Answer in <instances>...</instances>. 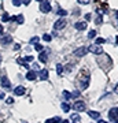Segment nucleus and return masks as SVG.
Instances as JSON below:
<instances>
[{
    "instance_id": "ddd939ff",
    "label": "nucleus",
    "mask_w": 118,
    "mask_h": 123,
    "mask_svg": "<svg viewBox=\"0 0 118 123\" xmlns=\"http://www.w3.org/2000/svg\"><path fill=\"white\" fill-rule=\"evenodd\" d=\"M47 51H41V52L39 53V60L41 62V63H47Z\"/></svg>"
},
{
    "instance_id": "6ab92c4d",
    "label": "nucleus",
    "mask_w": 118,
    "mask_h": 123,
    "mask_svg": "<svg viewBox=\"0 0 118 123\" xmlns=\"http://www.w3.org/2000/svg\"><path fill=\"white\" fill-rule=\"evenodd\" d=\"M10 19H11V17H10L7 12H4L3 14V17H1V22H8Z\"/></svg>"
},
{
    "instance_id": "a18cd8bd",
    "label": "nucleus",
    "mask_w": 118,
    "mask_h": 123,
    "mask_svg": "<svg viewBox=\"0 0 118 123\" xmlns=\"http://www.w3.org/2000/svg\"><path fill=\"white\" fill-rule=\"evenodd\" d=\"M115 18H117V19H118V10H117V11H115Z\"/></svg>"
},
{
    "instance_id": "473e14b6",
    "label": "nucleus",
    "mask_w": 118,
    "mask_h": 123,
    "mask_svg": "<svg viewBox=\"0 0 118 123\" xmlns=\"http://www.w3.org/2000/svg\"><path fill=\"white\" fill-rule=\"evenodd\" d=\"M95 22H96V25H100V23L103 22V19H102V17H97V19L95 21Z\"/></svg>"
},
{
    "instance_id": "c85d7f7f",
    "label": "nucleus",
    "mask_w": 118,
    "mask_h": 123,
    "mask_svg": "<svg viewBox=\"0 0 118 123\" xmlns=\"http://www.w3.org/2000/svg\"><path fill=\"white\" fill-rule=\"evenodd\" d=\"M58 14H59L61 17H66V15H67V11H66V10H59Z\"/></svg>"
},
{
    "instance_id": "0eeeda50",
    "label": "nucleus",
    "mask_w": 118,
    "mask_h": 123,
    "mask_svg": "<svg viewBox=\"0 0 118 123\" xmlns=\"http://www.w3.org/2000/svg\"><path fill=\"white\" fill-rule=\"evenodd\" d=\"M109 118H110V120H113V122L118 118V108L117 107H114V108H111V110L109 111Z\"/></svg>"
},
{
    "instance_id": "412c9836",
    "label": "nucleus",
    "mask_w": 118,
    "mask_h": 123,
    "mask_svg": "<svg viewBox=\"0 0 118 123\" xmlns=\"http://www.w3.org/2000/svg\"><path fill=\"white\" fill-rule=\"evenodd\" d=\"M43 40L44 41H47V43H49V41L52 40V36L48 34V33H45V34H43Z\"/></svg>"
},
{
    "instance_id": "39448f33",
    "label": "nucleus",
    "mask_w": 118,
    "mask_h": 123,
    "mask_svg": "<svg viewBox=\"0 0 118 123\" xmlns=\"http://www.w3.org/2000/svg\"><path fill=\"white\" fill-rule=\"evenodd\" d=\"M88 52H89V51H88L87 47H80V48H77L74 51V55L76 56H78V57H83V56H85Z\"/></svg>"
},
{
    "instance_id": "bb28decb",
    "label": "nucleus",
    "mask_w": 118,
    "mask_h": 123,
    "mask_svg": "<svg viewBox=\"0 0 118 123\" xmlns=\"http://www.w3.org/2000/svg\"><path fill=\"white\" fill-rule=\"evenodd\" d=\"M39 40H40L39 37H32L29 43H30V44H37V43H39Z\"/></svg>"
},
{
    "instance_id": "2f4dec72",
    "label": "nucleus",
    "mask_w": 118,
    "mask_h": 123,
    "mask_svg": "<svg viewBox=\"0 0 118 123\" xmlns=\"http://www.w3.org/2000/svg\"><path fill=\"white\" fill-rule=\"evenodd\" d=\"M77 1H78L80 4H88L89 3V0H77Z\"/></svg>"
},
{
    "instance_id": "1a4fd4ad",
    "label": "nucleus",
    "mask_w": 118,
    "mask_h": 123,
    "mask_svg": "<svg viewBox=\"0 0 118 123\" xmlns=\"http://www.w3.org/2000/svg\"><path fill=\"white\" fill-rule=\"evenodd\" d=\"M37 78H40L41 81H47V79H48V70H41V71H39Z\"/></svg>"
},
{
    "instance_id": "de8ad7c7",
    "label": "nucleus",
    "mask_w": 118,
    "mask_h": 123,
    "mask_svg": "<svg viewBox=\"0 0 118 123\" xmlns=\"http://www.w3.org/2000/svg\"><path fill=\"white\" fill-rule=\"evenodd\" d=\"M37 1H40V3H41V1H43V0H37Z\"/></svg>"
},
{
    "instance_id": "72a5a7b5",
    "label": "nucleus",
    "mask_w": 118,
    "mask_h": 123,
    "mask_svg": "<svg viewBox=\"0 0 118 123\" xmlns=\"http://www.w3.org/2000/svg\"><path fill=\"white\" fill-rule=\"evenodd\" d=\"M21 1H22V3H23L25 6H29V4H30V1H32V0H21Z\"/></svg>"
},
{
    "instance_id": "f03ea898",
    "label": "nucleus",
    "mask_w": 118,
    "mask_h": 123,
    "mask_svg": "<svg viewBox=\"0 0 118 123\" xmlns=\"http://www.w3.org/2000/svg\"><path fill=\"white\" fill-rule=\"evenodd\" d=\"M40 11L44 14H48L51 11V3H49L48 0H43L40 3Z\"/></svg>"
},
{
    "instance_id": "dca6fc26",
    "label": "nucleus",
    "mask_w": 118,
    "mask_h": 123,
    "mask_svg": "<svg viewBox=\"0 0 118 123\" xmlns=\"http://www.w3.org/2000/svg\"><path fill=\"white\" fill-rule=\"evenodd\" d=\"M11 19H13V21H15V22H18L19 25H22V23H23V15H22V14L15 15V17H13Z\"/></svg>"
},
{
    "instance_id": "4c0bfd02",
    "label": "nucleus",
    "mask_w": 118,
    "mask_h": 123,
    "mask_svg": "<svg viewBox=\"0 0 118 123\" xmlns=\"http://www.w3.org/2000/svg\"><path fill=\"white\" fill-rule=\"evenodd\" d=\"M18 63H19V64H22V66H23V63H25V60H23V59H18Z\"/></svg>"
},
{
    "instance_id": "a211bd4d",
    "label": "nucleus",
    "mask_w": 118,
    "mask_h": 123,
    "mask_svg": "<svg viewBox=\"0 0 118 123\" xmlns=\"http://www.w3.org/2000/svg\"><path fill=\"white\" fill-rule=\"evenodd\" d=\"M62 111H63V112H69L70 111V105L69 104H67V103H62Z\"/></svg>"
},
{
    "instance_id": "79ce46f5",
    "label": "nucleus",
    "mask_w": 118,
    "mask_h": 123,
    "mask_svg": "<svg viewBox=\"0 0 118 123\" xmlns=\"http://www.w3.org/2000/svg\"><path fill=\"white\" fill-rule=\"evenodd\" d=\"M61 123H70L69 120H61Z\"/></svg>"
},
{
    "instance_id": "c03bdc74",
    "label": "nucleus",
    "mask_w": 118,
    "mask_h": 123,
    "mask_svg": "<svg viewBox=\"0 0 118 123\" xmlns=\"http://www.w3.org/2000/svg\"><path fill=\"white\" fill-rule=\"evenodd\" d=\"M0 33H3V26L0 25Z\"/></svg>"
},
{
    "instance_id": "ea45409f",
    "label": "nucleus",
    "mask_w": 118,
    "mask_h": 123,
    "mask_svg": "<svg viewBox=\"0 0 118 123\" xmlns=\"http://www.w3.org/2000/svg\"><path fill=\"white\" fill-rule=\"evenodd\" d=\"M114 92L118 94V82H117V85H115V88H114Z\"/></svg>"
},
{
    "instance_id": "2eb2a0df",
    "label": "nucleus",
    "mask_w": 118,
    "mask_h": 123,
    "mask_svg": "<svg viewBox=\"0 0 118 123\" xmlns=\"http://www.w3.org/2000/svg\"><path fill=\"white\" fill-rule=\"evenodd\" d=\"M88 115H89V118L92 119H100V114L97 112V111H88Z\"/></svg>"
},
{
    "instance_id": "4468645a",
    "label": "nucleus",
    "mask_w": 118,
    "mask_h": 123,
    "mask_svg": "<svg viewBox=\"0 0 118 123\" xmlns=\"http://www.w3.org/2000/svg\"><path fill=\"white\" fill-rule=\"evenodd\" d=\"M14 93H15L17 96H23V94H25V88H23V86H17V88L14 89Z\"/></svg>"
},
{
    "instance_id": "b1692460",
    "label": "nucleus",
    "mask_w": 118,
    "mask_h": 123,
    "mask_svg": "<svg viewBox=\"0 0 118 123\" xmlns=\"http://www.w3.org/2000/svg\"><path fill=\"white\" fill-rule=\"evenodd\" d=\"M104 43H106V40L102 38V37H97V38L95 40V44H104Z\"/></svg>"
},
{
    "instance_id": "423d86ee",
    "label": "nucleus",
    "mask_w": 118,
    "mask_h": 123,
    "mask_svg": "<svg viewBox=\"0 0 118 123\" xmlns=\"http://www.w3.org/2000/svg\"><path fill=\"white\" fill-rule=\"evenodd\" d=\"M88 51H89V52H92V53H95V55H102V53H103V49H102V47H99L97 44L91 45V47L88 48Z\"/></svg>"
},
{
    "instance_id": "f8f14e48",
    "label": "nucleus",
    "mask_w": 118,
    "mask_h": 123,
    "mask_svg": "<svg viewBox=\"0 0 118 123\" xmlns=\"http://www.w3.org/2000/svg\"><path fill=\"white\" fill-rule=\"evenodd\" d=\"M0 81H1V86H3V88H7V89H8L10 86H11V85H10V79L7 78L6 75H3V77H1V79H0Z\"/></svg>"
},
{
    "instance_id": "9b49d317",
    "label": "nucleus",
    "mask_w": 118,
    "mask_h": 123,
    "mask_svg": "<svg viewBox=\"0 0 118 123\" xmlns=\"http://www.w3.org/2000/svg\"><path fill=\"white\" fill-rule=\"evenodd\" d=\"M26 79L28 81H35V79H37V73H35V71H28Z\"/></svg>"
},
{
    "instance_id": "6e6552de",
    "label": "nucleus",
    "mask_w": 118,
    "mask_h": 123,
    "mask_svg": "<svg viewBox=\"0 0 118 123\" xmlns=\"http://www.w3.org/2000/svg\"><path fill=\"white\" fill-rule=\"evenodd\" d=\"M87 26V22H84V21H78V22L74 23V29H77V30H85Z\"/></svg>"
},
{
    "instance_id": "20e7f679",
    "label": "nucleus",
    "mask_w": 118,
    "mask_h": 123,
    "mask_svg": "<svg viewBox=\"0 0 118 123\" xmlns=\"http://www.w3.org/2000/svg\"><path fill=\"white\" fill-rule=\"evenodd\" d=\"M65 26H66V19L65 18H59L56 22L54 23V29H55V30H62Z\"/></svg>"
},
{
    "instance_id": "a878e982",
    "label": "nucleus",
    "mask_w": 118,
    "mask_h": 123,
    "mask_svg": "<svg viewBox=\"0 0 118 123\" xmlns=\"http://www.w3.org/2000/svg\"><path fill=\"white\" fill-rule=\"evenodd\" d=\"M78 96H80V92H78V90H76V92L70 93V98H77Z\"/></svg>"
},
{
    "instance_id": "e433bc0d",
    "label": "nucleus",
    "mask_w": 118,
    "mask_h": 123,
    "mask_svg": "<svg viewBox=\"0 0 118 123\" xmlns=\"http://www.w3.org/2000/svg\"><path fill=\"white\" fill-rule=\"evenodd\" d=\"M85 21H91V14H87V15H85Z\"/></svg>"
},
{
    "instance_id": "c756f323",
    "label": "nucleus",
    "mask_w": 118,
    "mask_h": 123,
    "mask_svg": "<svg viewBox=\"0 0 118 123\" xmlns=\"http://www.w3.org/2000/svg\"><path fill=\"white\" fill-rule=\"evenodd\" d=\"M13 4L15 6V7H19V6L22 4V1L21 0H13Z\"/></svg>"
},
{
    "instance_id": "49530a36",
    "label": "nucleus",
    "mask_w": 118,
    "mask_h": 123,
    "mask_svg": "<svg viewBox=\"0 0 118 123\" xmlns=\"http://www.w3.org/2000/svg\"><path fill=\"white\" fill-rule=\"evenodd\" d=\"M114 123H118V118H117V119H115V120H114Z\"/></svg>"
},
{
    "instance_id": "aec40b11",
    "label": "nucleus",
    "mask_w": 118,
    "mask_h": 123,
    "mask_svg": "<svg viewBox=\"0 0 118 123\" xmlns=\"http://www.w3.org/2000/svg\"><path fill=\"white\" fill-rule=\"evenodd\" d=\"M95 37H96V30L93 29V30H91L89 33H88V38H89V40H93Z\"/></svg>"
},
{
    "instance_id": "5701e85b",
    "label": "nucleus",
    "mask_w": 118,
    "mask_h": 123,
    "mask_svg": "<svg viewBox=\"0 0 118 123\" xmlns=\"http://www.w3.org/2000/svg\"><path fill=\"white\" fill-rule=\"evenodd\" d=\"M70 119H71V120H74V123H76V122H80V116H78V114H73L71 116H70Z\"/></svg>"
},
{
    "instance_id": "37998d69",
    "label": "nucleus",
    "mask_w": 118,
    "mask_h": 123,
    "mask_svg": "<svg viewBox=\"0 0 118 123\" xmlns=\"http://www.w3.org/2000/svg\"><path fill=\"white\" fill-rule=\"evenodd\" d=\"M115 44L118 45V36H117V37H115Z\"/></svg>"
},
{
    "instance_id": "7c9ffc66",
    "label": "nucleus",
    "mask_w": 118,
    "mask_h": 123,
    "mask_svg": "<svg viewBox=\"0 0 118 123\" xmlns=\"http://www.w3.org/2000/svg\"><path fill=\"white\" fill-rule=\"evenodd\" d=\"M25 62H28V63H30V62H33V56L32 55H29V56H26L25 59H23Z\"/></svg>"
},
{
    "instance_id": "4be33fe9",
    "label": "nucleus",
    "mask_w": 118,
    "mask_h": 123,
    "mask_svg": "<svg viewBox=\"0 0 118 123\" xmlns=\"http://www.w3.org/2000/svg\"><path fill=\"white\" fill-rule=\"evenodd\" d=\"M35 49L36 51H37V52H41V51H44V48H43V45L41 44H39V43H37V44H35Z\"/></svg>"
},
{
    "instance_id": "f257e3e1",
    "label": "nucleus",
    "mask_w": 118,
    "mask_h": 123,
    "mask_svg": "<svg viewBox=\"0 0 118 123\" xmlns=\"http://www.w3.org/2000/svg\"><path fill=\"white\" fill-rule=\"evenodd\" d=\"M78 84H80V89H81V90L88 89V86H89V75H87L85 79H84L83 73H81V75H80V78H78Z\"/></svg>"
},
{
    "instance_id": "58836bf2",
    "label": "nucleus",
    "mask_w": 118,
    "mask_h": 123,
    "mask_svg": "<svg viewBox=\"0 0 118 123\" xmlns=\"http://www.w3.org/2000/svg\"><path fill=\"white\" fill-rule=\"evenodd\" d=\"M97 123H109V122H106V120H103V119H97Z\"/></svg>"
},
{
    "instance_id": "a19ab883",
    "label": "nucleus",
    "mask_w": 118,
    "mask_h": 123,
    "mask_svg": "<svg viewBox=\"0 0 118 123\" xmlns=\"http://www.w3.org/2000/svg\"><path fill=\"white\" fill-rule=\"evenodd\" d=\"M3 98H4V93L0 92V100H3Z\"/></svg>"
},
{
    "instance_id": "c9c22d12",
    "label": "nucleus",
    "mask_w": 118,
    "mask_h": 123,
    "mask_svg": "<svg viewBox=\"0 0 118 123\" xmlns=\"http://www.w3.org/2000/svg\"><path fill=\"white\" fill-rule=\"evenodd\" d=\"M7 103H8V104H13V103H14V98H13V97H8V98H7Z\"/></svg>"
},
{
    "instance_id": "393cba45",
    "label": "nucleus",
    "mask_w": 118,
    "mask_h": 123,
    "mask_svg": "<svg viewBox=\"0 0 118 123\" xmlns=\"http://www.w3.org/2000/svg\"><path fill=\"white\" fill-rule=\"evenodd\" d=\"M56 73H58V75H61L62 73H63V67H62V64H56Z\"/></svg>"
},
{
    "instance_id": "7ed1b4c3",
    "label": "nucleus",
    "mask_w": 118,
    "mask_h": 123,
    "mask_svg": "<svg viewBox=\"0 0 118 123\" xmlns=\"http://www.w3.org/2000/svg\"><path fill=\"white\" fill-rule=\"evenodd\" d=\"M73 108H74L77 112H84V111L87 110V105H85V103H84V101L77 100L74 104H73Z\"/></svg>"
},
{
    "instance_id": "f3484780",
    "label": "nucleus",
    "mask_w": 118,
    "mask_h": 123,
    "mask_svg": "<svg viewBox=\"0 0 118 123\" xmlns=\"http://www.w3.org/2000/svg\"><path fill=\"white\" fill-rule=\"evenodd\" d=\"M61 122V118L59 116H54V118H49L45 120V123H59Z\"/></svg>"
},
{
    "instance_id": "09e8293b",
    "label": "nucleus",
    "mask_w": 118,
    "mask_h": 123,
    "mask_svg": "<svg viewBox=\"0 0 118 123\" xmlns=\"http://www.w3.org/2000/svg\"><path fill=\"white\" fill-rule=\"evenodd\" d=\"M73 123H74V122H73Z\"/></svg>"
},
{
    "instance_id": "f704fd0d",
    "label": "nucleus",
    "mask_w": 118,
    "mask_h": 123,
    "mask_svg": "<svg viewBox=\"0 0 118 123\" xmlns=\"http://www.w3.org/2000/svg\"><path fill=\"white\" fill-rule=\"evenodd\" d=\"M14 49H15V51H19V49H21V45H19V44H15V45H14Z\"/></svg>"
},
{
    "instance_id": "9d476101",
    "label": "nucleus",
    "mask_w": 118,
    "mask_h": 123,
    "mask_svg": "<svg viewBox=\"0 0 118 123\" xmlns=\"http://www.w3.org/2000/svg\"><path fill=\"white\" fill-rule=\"evenodd\" d=\"M13 43V37L11 36H3V38H1V41H0V44H3V45H7V44H11Z\"/></svg>"
},
{
    "instance_id": "cd10ccee",
    "label": "nucleus",
    "mask_w": 118,
    "mask_h": 123,
    "mask_svg": "<svg viewBox=\"0 0 118 123\" xmlns=\"http://www.w3.org/2000/svg\"><path fill=\"white\" fill-rule=\"evenodd\" d=\"M62 94H63V97H65V98H67V100L70 98V92H67V90H63V92H62Z\"/></svg>"
}]
</instances>
